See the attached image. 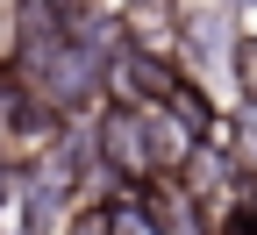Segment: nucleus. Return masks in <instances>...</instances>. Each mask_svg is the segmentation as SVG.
I'll use <instances>...</instances> for the list:
<instances>
[{
    "mask_svg": "<svg viewBox=\"0 0 257 235\" xmlns=\"http://www.w3.org/2000/svg\"><path fill=\"white\" fill-rule=\"evenodd\" d=\"M107 57H114V50L93 36V22L43 29V36H15V43H8V64L29 79V93H36L57 121L93 114V107L107 100Z\"/></svg>",
    "mask_w": 257,
    "mask_h": 235,
    "instance_id": "1",
    "label": "nucleus"
},
{
    "mask_svg": "<svg viewBox=\"0 0 257 235\" xmlns=\"http://www.w3.org/2000/svg\"><path fill=\"white\" fill-rule=\"evenodd\" d=\"M193 136L165 114V107H143V100H121L107 93L93 107V164L114 178V185H150V178H172L186 164Z\"/></svg>",
    "mask_w": 257,
    "mask_h": 235,
    "instance_id": "2",
    "label": "nucleus"
},
{
    "mask_svg": "<svg viewBox=\"0 0 257 235\" xmlns=\"http://www.w3.org/2000/svg\"><path fill=\"white\" fill-rule=\"evenodd\" d=\"M207 235H257V185L214 199V207H207Z\"/></svg>",
    "mask_w": 257,
    "mask_h": 235,
    "instance_id": "3",
    "label": "nucleus"
},
{
    "mask_svg": "<svg viewBox=\"0 0 257 235\" xmlns=\"http://www.w3.org/2000/svg\"><path fill=\"white\" fill-rule=\"evenodd\" d=\"M229 79H236V100L257 114V29H243L229 43Z\"/></svg>",
    "mask_w": 257,
    "mask_h": 235,
    "instance_id": "4",
    "label": "nucleus"
},
{
    "mask_svg": "<svg viewBox=\"0 0 257 235\" xmlns=\"http://www.w3.org/2000/svg\"><path fill=\"white\" fill-rule=\"evenodd\" d=\"M57 235H114V214H107V199H79L72 214H64Z\"/></svg>",
    "mask_w": 257,
    "mask_h": 235,
    "instance_id": "5",
    "label": "nucleus"
}]
</instances>
